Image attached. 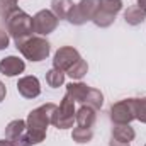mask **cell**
<instances>
[{"label":"cell","mask_w":146,"mask_h":146,"mask_svg":"<svg viewBox=\"0 0 146 146\" xmlns=\"http://www.w3.org/2000/svg\"><path fill=\"white\" fill-rule=\"evenodd\" d=\"M56 109L58 107L54 104H46V106H41L29 114V117H27V138H29L31 145L41 143L46 138V127L53 121Z\"/></svg>","instance_id":"1"},{"label":"cell","mask_w":146,"mask_h":146,"mask_svg":"<svg viewBox=\"0 0 146 146\" xmlns=\"http://www.w3.org/2000/svg\"><path fill=\"white\" fill-rule=\"evenodd\" d=\"M53 65H54V68H58L61 72H66L72 78H76V80L82 78L87 73V70H88L87 63L80 58V54L73 48H61V49H58V53L54 54Z\"/></svg>","instance_id":"2"},{"label":"cell","mask_w":146,"mask_h":146,"mask_svg":"<svg viewBox=\"0 0 146 146\" xmlns=\"http://www.w3.org/2000/svg\"><path fill=\"white\" fill-rule=\"evenodd\" d=\"M7 33L14 37L15 44L26 41L27 37H31L33 33V17H29L21 9L15 10L7 17Z\"/></svg>","instance_id":"3"},{"label":"cell","mask_w":146,"mask_h":146,"mask_svg":"<svg viewBox=\"0 0 146 146\" xmlns=\"http://www.w3.org/2000/svg\"><path fill=\"white\" fill-rule=\"evenodd\" d=\"M17 49L31 61H41L49 54V42L42 37H27L26 41L15 44Z\"/></svg>","instance_id":"4"},{"label":"cell","mask_w":146,"mask_h":146,"mask_svg":"<svg viewBox=\"0 0 146 146\" xmlns=\"http://www.w3.org/2000/svg\"><path fill=\"white\" fill-rule=\"evenodd\" d=\"M100 0H82L78 5H75L68 15V21L73 24H83L85 21H92L99 10Z\"/></svg>","instance_id":"5"},{"label":"cell","mask_w":146,"mask_h":146,"mask_svg":"<svg viewBox=\"0 0 146 146\" xmlns=\"http://www.w3.org/2000/svg\"><path fill=\"white\" fill-rule=\"evenodd\" d=\"M73 121H75V100L66 94L63 97V102L61 106L56 109L54 115H53V124L60 129H66V127H72Z\"/></svg>","instance_id":"6"},{"label":"cell","mask_w":146,"mask_h":146,"mask_svg":"<svg viewBox=\"0 0 146 146\" xmlns=\"http://www.w3.org/2000/svg\"><path fill=\"white\" fill-rule=\"evenodd\" d=\"M121 7H122L121 0H100L99 10L92 21L100 27H107L112 24V21H114L115 14L121 10Z\"/></svg>","instance_id":"7"},{"label":"cell","mask_w":146,"mask_h":146,"mask_svg":"<svg viewBox=\"0 0 146 146\" xmlns=\"http://www.w3.org/2000/svg\"><path fill=\"white\" fill-rule=\"evenodd\" d=\"M110 117L115 124H129L133 119H136V106L134 99L117 102L110 109Z\"/></svg>","instance_id":"8"},{"label":"cell","mask_w":146,"mask_h":146,"mask_svg":"<svg viewBox=\"0 0 146 146\" xmlns=\"http://www.w3.org/2000/svg\"><path fill=\"white\" fill-rule=\"evenodd\" d=\"M58 17L49 10H41L33 17V33L36 34H49L56 29Z\"/></svg>","instance_id":"9"},{"label":"cell","mask_w":146,"mask_h":146,"mask_svg":"<svg viewBox=\"0 0 146 146\" xmlns=\"http://www.w3.org/2000/svg\"><path fill=\"white\" fill-rule=\"evenodd\" d=\"M17 90L22 97L26 99H34L41 94V87H39V80L36 76H24L19 80L17 83Z\"/></svg>","instance_id":"10"},{"label":"cell","mask_w":146,"mask_h":146,"mask_svg":"<svg viewBox=\"0 0 146 146\" xmlns=\"http://www.w3.org/2000/svg\"><path fill=\"white\" fill-rule=\"evenodd\" d=\"M26 65L22 60L15 58V56H9V58H3L0 61V72L7 76H14V75H19V73L24 72Z\"/></svg>","instance_id":"11"},{"label":"cell","mask_w":146,"mask_h":146,"mask_svg":"<svg viewBox=\"0 0 146 146\" xmlns=\"http://www.w3.org/2000/svg\"><path fill=\"white\" fill-rule=\"evenodd\" d=\"M75 121H76L78 127H88V129H92V126L95 122V109H92L88 106L80 107V110L75 114Z\"/></svg>","instance_id":"12"},{"label":"cell","mask_w":146,"mask_h":146,"mask_svg":"<svg viewBox=\"0 0 146 146\" xmlns=\"http://www.w3.org/2000/svg\"><path fill=\"white\" fill-rule=\"evenodd\" d=\"M88 92H90V87H87L83 83H70V85H66V94L73 100L82 102V104H85Z\"/></svg>","instance_id":"13"},{"label":"cell","mask_w":146,"mask_h":146,"mask_svg":"<svg viewBox=\"0 0 146 146\" xmlns=\"http://www.w3.org/2000/svg\"><path fill=\"white\" fill-rule=\"evenodd\" d=\"M112 139L121 141V143H129L134 139V131L127 124H117L112 131Z\"/></svg>","instance_id":"14"},{"label":"cell","mask_w":146,"mask_h":146,"mask_svg":"<svg viewBox=\"0 0 146 146\" xmlns=\"http://www.w3.org/2000/svg\"><path fill=\"white\" fill-rule=\"evenodd\" d=\"M51 5H53V12H54V15L60 17V19H68L72 9L75 7L72 0H53Z\"/></svg>","instance_id":"15"},{"label":"cell","mask_w":146,"mask_h":146,"mask_svg":"<svg viewBox=\"0 0 146 146\" xmlns=\"http://www.w3.org/2000/svg\"><path fill=\"white\" fill-rule=\"evenodd\" d=\"M124 17H126V22H127V24H131V26H138V24H141V22L145 21L146 12L139 7V5H134V7H129V9L126 10Z\"/></svg>","instance_id":"16"},{"label":"cell","mask_w":146,"mask_h":146,"mask_svg":"<svg viewBox=\"0 0 146 146\" xmlns=\"http://www.w3.org/2000/svg\"><path fill=\"white\" fill-rule=\"evenodd\" d=\"M27 133V124L24 121H12L7 129H5V134H7V139H14L17 136H22Z\"/></svg>","instance_id":"17"},{"label":"cell","mask_w":146,"mask_h":146,"mask_svg":"<svg viewBox=\"0 0 146 146\" xmlns=\"http://www.w3.org/2000/svg\"><path fill=\"white\" fill-rule=\"evenodd\" d=\"M46 82H48V85L49 87H53V88H56V87H60L63 82H65V73L61 72V70H58V68H51L48 75H46Z\"/></svg>","instance_id":"18"},{"label":"cell","mask_w":146,"mask_h":146,"mask_svg":"<svg viewBox=\"0 0 146 146\" xmlns=\"http://www.w3.org/2000/svg\"><path fill=\"white\" fill-rule=\"evenodd\" d=\"M102 99H104V97H102V94H100L97 88H90L85 104H87L88 107H92V109H100V107H102Z\"/></svg>","instance_id":"19"},{"label":"cell","mask_w":146,"mask_h":146,"mask_svg":"<svg viewBox=\"0 0 146 146\" xmlns=\"http://www.w3.org/2000/svg\"><path fill=\"white\" fill-rule=\"evenodd\" d=\"M92 136H94V131L88 127H76L72 134V138L76 143H88L92 139Z\"/></svg>","instance_id":"20"},{"label":"cell","mask_w":146,"mask_h":146,"mask_svg":"<svg viewBox=\"0 0 146 146\" xmlns=\"http://www.w3.org/2000/svg\"><path fill=\"white\" fill-rule=\"evenodd\" d=\"M15 10H19L15 5V0H0V17H3L7 21V17L10 14H14Z\"/></svg>","instance_id":"21"},{"label":"cell","mask_w":146,"mask_h":146,"mask_svg":"<svg viewBox=\"0 0 146 146\" xmlns=\"http://www.w3.org/2000/svg\"><path fill=\"white\" fill-rule=\"evenodd\" d=\"M134 106H136V119L146 122V99H134Z\"/></svg>","instance_id":"22"},{"label":"cell","mask_w":146,"mask_h":146,"mask_svg":"<svg viewBox=\"0 0 146 146\" xmlns=\"http://www.w3.org/2000/svg\"><path fill=\"white\" fill-rule=\"evenodd\" d=\"M10 146H31V141L27 138V134H22V136H17L14 139H9Z\"/></svg>","instance_id":"23"},{"label":"cell","mask_w":146,"mask_h":146,"mask_svg":"<svg viewBox=\"0 0 146 146\" xmlns=\"http://www.w3.org/2000/svg\"><path fill=\"white\" fill-rule=\"evenodd\" d=\"M7 44H9V34L3 29H0V49H5Z\"/></svg>","instance_id":"24"},{"label":"cell","mask_w":146,"mask_h":146,"mask_svg":"<svg viewBox=\"0 0 146 146\" xmlns=\"http://www.w3.org/2000/svg\"><path fill=\"white\" fill-rule=\"evenodd\" d=\"M110 146H129V143H121V141L112 139V141H110Z\"/></svg>","instance_id":"25"},{"label":"cell","mask_w":146,"mask_h":146,"mask_svg":"<svg viewBox=\"0 0 146 146\" xmlns=\"http://www.w3.org/2000/svg\"><path fill=\"white\" fill-rule=\"evenodd\" d=\"M3 97H5V87H3V83L0 82V102L3 100Z\"/></svg>","instance_id":"26"},{"label":"cell","mask_w":146,"mask_h":146,"mask_svg":"<svg viewBox=\"0 0 146 146\" xmlns=\"http://www.w3.org/2000/svg\"><path fill=\"white\" fill-rule=\"evenodd\" d=\"M138 5H139V7L146 12V0H139V2H138Z\"/></svg>","instance_id":"27"},{"label":"cell","mask_w":146,"mask_h":146,"mask_svg":"<svg viewBox=\"0 0 146 146\" xmlns=\"http://www.w3.org/2000/svg\"><path fill=\"white\" fill-rule=\"evenodd\" d=\"M0 146H10V141L9 139H0Z\"/></svg>","instance_id":"28"}]
</instances>
